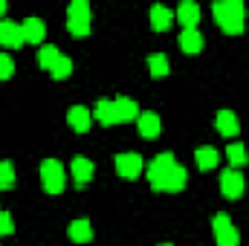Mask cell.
<instances>
[{
    "instance_id": "1",
    "label": "cell",
    "mask_w": 249,
    "mask_h": 246,
    "mask_svg": "<svg viewBox=\"0 0 249 246\" xmlns=\"http://www.w3.org/2000/svg\"><path fill=\"white\" fill-rule=\"evenodd\" d=\"M212 15H214V20L220 26H226V23H244L247 9H244L241 0H220V3L212 6Z\"/></svg>"
},
{
    "instance_id": "2",
    "label": "cell",
    "mask_w": 249,
    "mask_h": 246,
    "mask_svg": "<svg viewBox=\"0 0 249 246\" xmlns=\"http://www.w3.org/2000/svg\"><path fill=\"white\" fill-rule=\"evenodd\" d=\"M41 183H44V188H47L50 194L64 191L67 174H64V168L55 162V159H44V162H41Z\"/></svg>"
},
{
    "instance_id": "3",
    "label": "cell",
    "mask_w": 249,
    "mask_h": 246,
    "mask_svg": "<svg viewBox=\"0 0 249 246\" xmlns=\"http://www.w3.org/2000/svg\"><path fill=\"white\" fill-rule=\"evenodd\" d=\"M212 229H214L217 246H238V241H241V235H238V229L232 226L229 214H214V217H212Z\"/></svg>"
},
{
    "instance_id": "4",
    "label": "cell",
    "mask_w": 249,
    "mask_h": 246,
    "mask_svg": "<svg viewBox=\"0 0 249 246\" xmlns=\"http://www.w3.org/2000/svg\"><path fill=\"white\" fill-rule=\"evenodd\" d=\"M174 165H177V162H174V157H171V154H160V157L151 162V168H148V183H151V188L162 191L165 177H168V171H171Z\"/></svg>"
},
{
    "instance_id": "5",
    "label": "cell",
    "mask_w": 249,
    "mask_h": 246,
    "mask_svg": "<svg viewBox=\"0 0 249 246\" xmlns=\"http://www.w3.org/2000/svg\"><path fill=\"white\" fill-rule=\"evenodd\" d=\"M116 171H119V177H124V180H136L142 174V157L133 154V151L119 154L116 157Z\"/></svg>"
},
{
    "instance_id": "6",
    "label": "cell",
    "mask_w": 249,
    "mask_h": 246,
    "mask_svg": "<svg viewBox=\"0 0 249 246\" xmlns=\"http://www.w3.org/2000/svg\"><path fill=\"white\" fill-rule=\"evenodd\" d=\"M220 191H223V197H229V200L241 197V194H244V177H241V171L226 168V171L220 174Z\"/></svg>"
},
{
    "instance_id": "7",
    "label": "cell",
    "mask_w": 249,
    "mask_h": 246,
    "mask_svg": "<svg viewBox=\"0 0 249 246\" xmlns=\"http://www.w3.org/2000/svg\"><path fill=\"white\" fill-rule=\"evenodd\" d=\"M67 122H70L72 130L87 133V130H90V124H93V116H90V110H87V107L75 105V107H70V110H67Z\"/></svg>"
},
{
    "instance_id": "8",
    "label": "cell",
    "mask_w": 249,
    "mask_h": 246,
    "mask_svg": "<svg viewBox=\"0 0 249 246\" xmlns=\"http://www.w3.org/2000/svg\"><path fill=\"white\" fill-rule=\"evenodd\" d=\"M0 44H3V47H20V44H23V29H20V23L0 20Z\"/></svg>"
},
{
    "instance_id": "9",
    "label": "cell",
    "mask_w": 249,
    "mask_h": 246,
    "mask_svg": "<svg viewBox=\"0 0 249 246\" xmlns=\"http://www.w3.org/2000/svg\"><path fill=\"white\" fill-rule=\"evenodd\" d=\"M20 29H23V41H29V44H41L44 35H47V26H44L41 18H26L20 23Z\"/></svg>"
},
{
    "instance_id": "10",
    "label": "cell",
    "mask_w": 249,
    "mask_h": 246,
    "mask_svg": "<svg viewBox=\"0 0 249 246\" xmlns=\"http://www.w3.org/2000/svg\"><path fill=\"white\" fill-rule=\"evenodd\" d=\"M177 20L186 26V29H197V23H200V6L197 3H180V9H177Z\"/></svg>"
},
{
    "instance_id": "11",
    "label": "cell",
    "mask_w": 249,
    "mask_h": 246,
    "mask_svg": "<svg viewBox=\"0 0 249 246\" xmlns=\"http://www.w3.org/2000/svg\"><path fill=\"white\" fill-rule=\"evenodd\" d=\"M136 127H139V133H142L145 139H154V136L160 133V127H162V124H160V116H157V113H151V110H148V113H139Z\"/></svg>"
},
{
    "instance_id": "12",
    "label": "cell",
    "mask_w": 249,
    "mask_h": 246,
    "mask_svg": "<svg viewBox=\"0 0 249 246\" xmlns=\"http://www.w3.org/2000/svg\"><path fill=\"white\" fill-rule=\"evenodd\" d=\"M67 23H90V3L87 0H72L67 9Z\"/></svg>"
},
{
    "instance_id": "13",
    "label": "cell",
    "mask_w": 249,
    "mask_h": 246,
    "mask_svg": "<svg viewBox=\"0 0 249 246\" xmlns=\"http://www.w3.org/2000/svg\"><path fill=\"white\" fill-rule=\"evenodd\" d=\"M70 238H72L75 244H87V241H93V226H90V220H87V217L72 220V223H70Z\"/></svg>"
},
{
    "instance_id": "14",
    "label": "cell",
    "mask_w": 249,
    "mask_h": 246,
    "mask_svg": "<svg viewBox=\"0 0 249 246\" xmlns=\"http://www.w3.org/2000/svg\"><path fill=\"white\" fill-rule=\"evenodd\" d=\"M72 177H75V183L84 185L93 180V162L87 159V157H75L72 159Z\"/></svg>"
},
{
    "instance_id": "15",
    "label": "cell",
    "mask_w": 249,
    "mask_h": 246,
    "mask_svg": "<svg viewBox=\"0 0 249 246\" xmlns=\"http://www.w3.org/2000/svg\"><path fill=\"white\" fill-rule=\"evenodd\" d=\"M214 124H217V130H220L223 136H235V133H238V116H235L232 110H220V113L214 116Z\"/></svg>"
},
{
    "instance_id": "16",
    "label": "cell",
    "mask_w": 249,
    "mask_h": 246,
    "mask_svg": "<svg viewBox=\"0 0 249 246\" xmlns=\"http://www.w3.org/2000/svg\"><path fill=\"white\" fill-rule=\"evenodd\" d=\"M116 105V116H119V122H130V119H139V107H136V102L133 99H116L113 102Z\"/></svg>"
},
{
    "instance_id": "17",
    "label": "cell",
    "mask_w": 249,
    "mask_h": 246,
    "mask_svg": "<svg viewBox=\"0 0 249 246\" xmlns=\"http://www.w3.org/2000/svg\"><path fill=\"white\" fill-rule=\"evenodd\" d=\"M188 174L183 165H174L171 171H168V177H165V185H162V191H183V185H186Z\"/></svg>"
},
{
    "instance_id": "18",
    "label": "cell",
    "mask_w": 249,
    "mask_h": 246,
    "mask_svg": "<svg viewBox=\"0 0 249 246\" xmlns=\"http://www.w3.org/2000/svg\"><path fill=\"white\" fill-rule=\"evenodd\" d=\"M93 116L105 124V127H107V124H116V122H119V116H116V105H113V102H99Z\"/></svg>"
},
{
    "instance_id": "19",
    "label": "cell",
    "mask_w": 249,
    "mask_h": 246,
    "mask_svg": "<svg viewBox=\"0 0 249 246\" xmlns=\"http://www.w3.org/2000/svg\"><path fill=\"white\" fill-rule=\"evenodd\" d=\"M180 47H183L186 53H200V50H203V35H200L197 29H183Z\"/></svg>"
},
{
    "instance_id": "20",
    "label": "cell",
    "mask_w": 249,
    "mask_h": 246,
    "mask_svg": "<svg viewBox=\"0 0 249 246\" xmlns=\"http://www.w3.org/2000/svg\"><path fill=\"white\" fill-rule=\"evenodd\" d=\"M226 159H229V165H232V168H235V171H238V168H244V165H247V148H244V145H238V142H232V145H229V148H226Z\"/></svg>"
},
{
    "instance_id": "21",
    "label": "cell",
    "mask_w": 249,
    "mask_h": 246,
    "mask_svg": "<svg viewBox=\"0 0 249 246\" xmlns=\"http://www.w3.org/2000/svg\"><path fill=\"white\" fill-rule=\"evenodd\" d=\"M151 26H154V29H168V26H171V12L157 3V6L151 9Z\"/></svg>"
},
{
    "instance_id": "22",
    "label": "cell",
    "mask_w": 249,
    "mask_h": 246,
    "mask_svg": "<svg viewBox=\"0 0 249 246\" xmlns=\"http://www.w3.org/2000/svg\"><path fill=\"white\" fill-rule=\"evenodd\" d=\"M197 165L203 168V171H209V168H214L217 165V148H197Z\"/></svg>"
},
{
    "instance_id": "23",
    "label": "cell",
    "mask_w": 249,
    "mask_h": 246,
    "mask_svg": "<svg viewBox=\"0 0 249 246\" xmlns=\"http://www.w3.org/2000/svg\"><path fill=\"white\" fill-rule=\"evenodd\" d=\"M148 70H151V75H154V78L168 75V58H165L162 53H154V55L148 58Z\"/></svg>"
},
{
    "instance_id": "24",
    "label": "cell",
    "mask_w": 249,
    "mask_h": 246,
    "mask_svg": "<svg viewBox=\"0 0 249 246\" xmlns=\"http://www.w3.org/2000/svg\"><path fill=\"white\" fill-rule=\"evenodd\" d=\"M61 58V53H58V47L55 44H50V47H41V53H38V64L44 67V70H53V64Z\"/></svg>"
},
{
    "instance_id": "25",
    "label": "cell",
    "mask_w": 249,
    "mask_h": 246,
    "mask_svg": "<svg viewBox=\"0 0 249 246\" xmlns=\"http://www.w3.org/2000/svg\"><path fill=\"white\" fill-rule=\"evenodd\" d=\"M50 72H53V78H67V75L72 72V61H70L67 55H61L58 61L53 64V70H50Z\"/></svg>"
},
{
    "instance_id": "26",
    "label": "cell",
    "mask_w": 249,
    "mask_h": 246,
    "mask_svg": "<svg viewBox=\"0 0 249 246\" xmlns=\"http://www.w3.org/2000/svg\"><path fill=\"white\" fill-rule=\"evenodd\" d=\"M15 185V168L12 162H0V188H12Z\"/></svg>"
},
{
    "instance_id": "27",
    "label": "cell",
    "mask_w": 249,
    "mask_h": 246,
    "mask_svg": "<svg viewBox=\"0 0 249 246\" xmlns=\"http://www.w3.org/2000/svg\"><path fill=\"white\" fill-rule=\"evenodd\" d=\"M12 72H15V61L6 53H0V78H12Z\"/></svg>"
},
{
    "instance_id": "28",
    "label": "cell",
    "mask_w": 249,
    "mask_h": 246,
    "mask_svg": "<svg viewBox=\"0 0 249 246\" xmlns=\"http://www.w3.org/2000/svg\"><path fill=\"white\" fill-rule=\"evenodd\" d=\"M12 232H15V220H12V214L0 211V235H12Z\"/></svg>"
},
{
    "instance_id": "29",
    "label": "cell",
    "mask_w": 249,
    "mask_h": 246,
    "mask_svg": "<svg viewBox=\"0 0 249 246\" xmlns=\"http://www.w3.org/2000/svg\"><path fill=\"white\" fill-rule=\"evenodd\" d=\"M72 35H90V23H67Z\"/></svg>"
},
{
    "instance_id": "30",
    "label": "cell",
    "mask_w": 249,
    "mask_h": 246,
    "mask_svg": "<svg viewBox=\"0 0 249 246\" xmlns=\"http://www.w3.org/2000/svg\"><path fill=\"white\" fill-rule=\"evenodd\" d=\"M3 12H6V3H3V0H0V15H3Z\"/></svg>"
},
{
    "instance_id": "31",
    "label": "cell",
    "mask_w": 249,
    "mask_h": 246,
    "mask_svg": "<svg viewBox=\"0 0 249 246\" xmlns=\"http://www.w3.org/2000/svg\"><path fill=\"white\" fill-rule=\"evenodd\" d=\"M160 246H171V244H160Z\"/></svg>"
}]
</instances>
